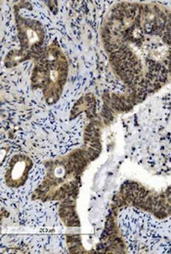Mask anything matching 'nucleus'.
Segmentation results:
<instances>
[{"mask_svg":"<svg viewBox=\"0 0 171 254\" xmlns=\"http://www.w3.org/2000/svg\"><path fill=\"white\" fill-rule=\"evenodd\" d=\"M31 165L32 162L29 158L22 155L15 157L10 164V168L6 176L8 185L11 187H19L23 185L28 178Z\"/></svg>","mask_w":171,"mask_h":254,"instance_id":"f257e3e1","label":"nucleus"}]
</instances>
